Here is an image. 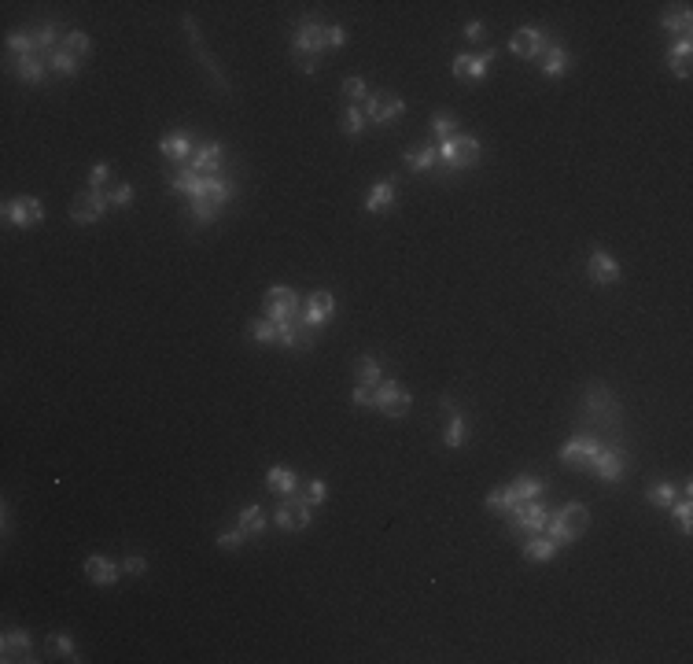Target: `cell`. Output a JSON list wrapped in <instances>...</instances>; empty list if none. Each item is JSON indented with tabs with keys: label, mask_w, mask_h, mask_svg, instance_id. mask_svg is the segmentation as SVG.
Listing matches in <instances>:
<instances>
[{
	"label": "cell",
	"mask_w": 693,
	"mask_h": 664,
	"mask_svg": "<svg viewBox=\"0 0 693 664\" xmlns=\"http://www.w3.org/2000/svg\"><path fill=\"white\" fill-rule=\"evenodd\" d=\"M266 484H270V491H277V495H292V491L299 487V484H295V473H292V469H284V465L270 469Z\"/></svg>",
	"instance_id": "cell-23"
},
{
	"label": "cell",
	"mask_w": 693,
	"mask_h": 664,
	"mask_svg": "<svg viewBox=\"0 0 693 664\" xmlns=\"http://www.w3.org/2000/svg\"><path fill=\"white\" fill-rule=\"evenodd\" d=\"M310 502H307V491H292V495L277 506V513H273V521H277V528H284V531H302L310 524Z\"/></svg>",
	"instance_id": "cell-3"
},
{
	"label": "cell",
	"mask_w": 693,
	"mask_h": 664,
	"mask_svg": "<svg viewBox=\"0 0 693 664\" xmlns=\"http://www.w3.org/2000/svg\"><path fill=\"white\" fill-rule=\"evenodd\" d=\"M465 439H468V424H465V417H461V414H453V417H450V424H446L443 443H446V446H461Z\"/></svg>",
	"instance_id": "cell-31"
},
{
	"label": "cell",
	"mask_w": 693,
	"mask_h": 664,
	"mask_svg": "<svg viewBox=\"0 0 693 664\" xmlns=\"http://www.w3.org/2000/svg\"><path fill=\"white\" fill-rule=\"evenodd\" d=\"M439 159L450 170H461V166L480 163V141H476V137H450V141L439 144Z\"/></svg>",
	"instance_id": "cell-4"
},
{
	"label": "cell",
	"mask_w": 693,
	"mask_h": 664,
	"mask_svg": "<svg viewBox=\"0 0 693 664\" xmlns=\"http://www.w3.org/2000/svg\"><path fill=\"white\" fill-rule=\"evenodd\" d=\"M431 133H436L439 141H450L453 137V118L450 115H436V118H431Z\"/></svg>",
	"instance_id": "cell-42"
},
{
	"label": "cell",
	"mask_w": 693,
	"mask_h": 664,
	"mask_svg": "<svg viewBox=\"0 0 693 664\" xmlns=\"http://www.w3.org/2000/svg\"><path fill=\"white\" fill-rule=\"evenodd\" d=\"M343 130H346V133H361V130H365V111H358V107H346Z\"/></svg>",
	"instance_id": "cell-40"
},
{
	"label": "cell",
	"mask_w": 693,
	"mask_h": 664,
	"mask_svg": "<svg viewBox=\"0 0 693 664\" xmlns=\"http://www.w3.org/2000/svg\"><path fill=\"white\" fill-rule=\"evenodd\" d=\"M52 41H56V30H52V26H41V30L34 34V45H37L41 52H48V48H52Z\"/></svg>",
	"instance_id": "cell-45"
},
{
	"label": "cell",
	"mask_w": 693,
	"mask_h": 664,
	"mask_svg": "<svg viewBox=\"0 0 693 664\" xmlns=\"http://www.w3.org/2000/svg\"><path fill=\"white\" fill-rule=\"evenodd\" d=\"M332 310H336V299H332V292H314L307 303H302V314H307V321L314 329H321L324 321L332 317Z\"/></svg>",
	"instance_id": "cell-13"
},
{
	"label": "cell",
	"mask_w": 693,
	"mask_h": 664,
	"mask_svg": "<svg viewBox=\"0 0 693 664\" xmlns=\"http://www.w3.org/2000/svg\"><path fill=\"white\" fill-rule=\"evenodd\" d=\"M491 63H494V52H483V56H458V59H453V74H458V78H483Z\"/></svg>",
	"instance_id": "cell-17"
},
{
	"label": "cell",
	"mask_w": 693,
	"mask_h": 664,
	"mask_svg": "<svg viewBox=\"0 0 693 664\" xmlns=\"http://www.w3.org/2000/svg\"><path fill=\"white\" fill-rule=\"evenodd\" d=\"M324 495H329V487H324L321 480H310V487H307V502H310V506H321Z\"/></svg>",
	"instance_id": "cell-44"
},
{
	"label": "cell",
	"mask_w": 693,
	"mask_h": 664,
	"mask_svg": "<svg viewBox=\"0 0 693 664\" xmlns=\"http://www.w3.org/2000/svg\"><path fill=\"white\" fill-rule=\"evenodd\" d=\"M409 406H414V399H409V392L402 388V384L387 380V384H380V388H376V410L384 417H406Z\"/></svg>",
	"instance_id": "cell-7"
},
{
	"label": "cell",
	"mask_w": 693,
	"mask_h": 664,
	"mask_svg": "<svg viewBox=\"0 0 693 664\" xmlns=\"http://www.w3.org/2000/svg\"><path fill=\"white\" fill-rule=\"evenodd\" d=\"M0 653H4V660H34V657H30V638H26L23 631H4Z\"/></svg>",
	"instance_id": "cell-19"
},
{
	"label": "cell",
	"mask_w": 693,
	"mask_h": 664,
	"mask_svg": "<svg viewBox=\"0 0 693 664\" xmlns=\"http://www.w3.org/2000/svg\"><path fill=\"white\" fill-rule=\"evenodd\" d=\"M107 178H111V166H107V163H100V166H93V174H89V185L93 188H100Z\"/></svg>",
	"instance_id": "cell-52"
},
{
	"label": "cell",
	"mask_w": 693,
	"mask_h": 664,
	"mask_svg": "<svg viewBox=\"0 0 693 664\" xmlns=\"http://www.w3.org/2000/svg\"><path fill=\"white\" fill-rule=\"evenodd\" d=\"M52 646H56L63 657H67V660H78V653H74V642H71V638H63V635H59V638H52Z\"/></svg>",
	"instance_id": "cell-53"
},
{
	"label": "cell",
	"mask_w": 693,
	"mask_h": 664,
	"mask_svg": "<svg viewBox=\"0 0 693 664\" xmlns=\"http://www.w3.org/2000/svg\"><path fill=\"white\" fill-rule=\"evenodd\" d=\"M402 111H406V103H402L399 96H387V93H380V96H369V100H365V118H369V122H376V126H384V122L399 118Z\"/></svg>",
	"instance_id": "cell-10"
},
{
	"label": "cell",
	"mask_w": 693,
	"mask_h": 664,
	"mask_svg": "<svg viewBox=\"0 0 693 664\" xmlns=\"http://www.w3.org/2000/svg\"><path fill=\"white\" fill-rule=\"evenodd\" d=\"M406 163L414 166V170H428V166H436V163H439V148L431 144V148H417V152H406Z\"/></svg>",
	"instance_id": "cell-30"
},
{
	"label": "cell",
	"mask_w": 693,
	"mask_h": 664,
	"mask_svg": "<svg viewBox=\"0 0 693 664\" xmlns=\"http://www.w3.org/2000/svg\"><path fill=\"white\" fill-rule=\"evenodd\" d=\"M48 63H52V71H56V74H67V78H71V74H78V59H74L71 52H63V48H56V52L48 56Z\"/></svg>",
	"instance_id": "cell-33"
},
{
	"label": "cell",
	"mask_w": 693,
	"mask_h": 664,
	"mask_svg": "<svg viewBox=\"0 0 693 664\" xmlns=\"http://www.w3.org/2000/svg\"><path fill=\"white\" fill-rule=\"evenodd\" d=\"M590 469H594V473L601 476V480H620V473H623V458H620V451H605V446H601V451L590 458Z\"/></svg>",
	"instance_id": "cell-15"
},
{
	"label": "cell",
	"mask_w": 693,
	"mask_h": 664,
	"mask_svg": "<svg viewBox=\"0 0 693 664\" xmlns=\"http://www.w3.org/2000/svg\"><path fill=\"white\" fill-rule=\"evenodd\" d=\"M395 203V181H380L373 192H369V200H365V210H384V207H391Z\"/></svg>",
	"instance_id": "cell-24"
},
{
	"label": "cell",
	"mask_w": 693,
	"mask_h": 664,
	"mask_svg": "<svg viewBox=\"0 0 693 664\" xmlns=\"http://www.w3.org/2000/svg\"><path fill=\"white\" fill-rule=\"evenodd\" d=\"M587 524H590V513H587V506L568 502V506H565V509H560L557 517L550 521V543H553V546H560V543H572V539H579V535L587 531Z\"/></svg>",
	"instance_id": "cell-2"
},
{
	"label": "cell",
	"mask_w": 693,
	"mask_h": 664,
	"mask_svg": "<svg viewBox=\"0 0 693 664\" xmlns=\"http://www.w3.org/2000/svg\"><path fill=\"white\" fill-rule=\"evenodd\" d=\"M240 539H244L240 528H236V531H222V535H218V546H222V550H236V546H240Z\"/></svg>",
	"instance_id": "cell-50"
},
{
	"label": "cell",
	"mask_w": 693,
	"mask_h": 664,
	"mask_svg": "<svg viewBox=\"0 0 693 664\" xmlns=\"http://www.w3.org/2000/svg\"><path fill=\"white\" fill-rule=\"evenodd\" d=\"M207 196L222 207V203L232 196V185H229V181H222V178H207Z\"/></svg>",
	"instance_id": "cell-38"
},
{
	"label": "cell",
	"mask_w": 693,
	"mask_h": 664,
	"mask_svg": "<svg viewBox=\"0 0 693 664\" xmlns=\"http://www.w3.org/2000/svg\"><path fill=\"white\" fill-rule=\"evenodd\" d=\"M487 509H494V513H509V499H505V491H491V495H487Z\"/></svg>",
	"instance_id": "cell-46"
},
{
	"label": "cell",
	"mask_w": 693,
	"mask_h": 664,
	"mask_svg": "<svg viewBox=\"0 0 693 664\" xmlns=\"http://www.w3.org/2000/svg\"><path fill=\"white\" fill-rule=\"evenodd\" d=\"M509 48H513L516 56H524V59H538V56L546 52V34L538 30V26H524V30L513 34Z\"/></svg>",
	"instance_id": "cell-9"
},
{
	"label": "cell",
	"mask_w": 693,
	"mask_h": 664,
	"mask_svg": "<svg viewBox=\"0 0 693 664\" xmlns=\"http://www.w3.org/2000/svg\"><path fill=\"white\" fill-rule=\"evenodd\" d=\"M664 30H675V34H689V8L686 4H679V8H671V11H664Z\"/></svg>",
	"instance_id": "cell-29"
},
{
	"label": "cell",
	"mask_w": 693,
	"mask_h": 664,
	"mask_svg": "<svg viewBox=\"0 0 693 664\" xmlns=\"http://www.w3.org/2000/svg\"><path fill=\"white\" fill-rule=\"evenodd\" d=\"M4 214H8V222H11V225L30 229V225H37V222H41V200H34V196H19V200L4 203Z\"/></svg>",
	"instance_id": "cell-11"
},
{
	"label": "cell",
	"mask_w": 693,
	"mask_h": 664,
	"mask_svg": "<svg viewBox=\"0 0 693 664\" xmlns=\"http://www.w3.org/2000/svg\"><path fill=\"white\" fill-rule=\"evenodd\" d=\"M125 572H133V576H144V568H148V561L144 558H125V565H122Z\"/></svg>",
	"instance_id": "cell-55"
},
{
	"label": "cell",
	"mask_w": 693,
	"mask_h": 664,
	"mask_svg": "<svg viewBox=\"0 0 693 664\" xmlns=\"http://www.w3.org/2000/svg\"><path fill=\"white\" fill-rule=\"evenodd\" d=\"M192 155H196V159H192V166H196L200 170V174L207 178V174H214V170H218L222 166V144H203L200 148V152H192Z\"/></svg>",
	"instance_id": "cell-21"
},
{
	"label": "cell",
	"mask_w": 693,
	"mask_h": 664,
	"mask_svg": "<svg viewBox=\"0 0 693 664\" xmlns=\"http://www.w3.org/2000/svg\"><path fill=\"white\" fill-rule=\"evenodd\" d=\"M354 402L358 406H376V392L369 388V384H358V388H354Z\"/></svg>",
	"instance_id": "cell-48"
},
{
	"label": "cell",
	"mask_w": 693,
	"mask_h": 664,
	"mask_svg": "<svg viewBox=\"0 0 693 664\" xmlns=\"http://www.w3.org/2000/svg\"><path fill=\"white\" fill-rule=\"evenodd\" d=\"M15 67H19V78H23V81H41V78H45V59H41V56H19Z\"/></svg>",
	"instance_id": "cell-27"
},
{
	"label": "cell",
	"mask_w": 693,
	"mask_h": 664,
	"mask_svg": "<svg viewBox=\"0 0 693 664\" xmlns=\"http://www.w3.org/2000/svg\"><path fill=\"white\" fill-rule=\"evenodd\" d=\"M192 214H196V222H210L214 214H218V203H214V200L207 196V192H203V196L192 200Z\"/></svg>",
	"instance_id": "cell-37"
},
{
	"label": "cell",
	"mask_w": 693,
	"mask_h": 664,
	"mask_svg": "<svg viewBox=\"0 0 693 664\" xmlns=\"http://www.w3.org/2000/svg\"><path fill=\"white\" fill-rule=\"evenodd\" d=\"M601 451V446L590 439V436H579L572 443H565V451H560V461L565 465H590V458Z\"/></svg>",
	"instance_id": "cell-14"
},
{
	"label": "cell",
	"mask_w": 693,
	"mask_h": 664,
	"mask_svg": "<svg viewBox=\"0 0 693 664\" xmlns=\"http://www.w3.org/2000/svg\"><path fill=\"white\" fill-rule=\"evenodd\" d=\"M675 517L682 521V531H689V528H693V506H689V499H682V502L675 506Z\"/></svg>",
	"instance_id": "cell-47"
},
{
	"label": "cell",
	"mask_w": 693,
	"mask_h": 664,
	"mask_svg": "<svg viewBox=\"0 0 693 664\" xmlns=\"http://www.w3.org/2000/svg\"><path fill=\"white\" fill-rule=\"evenodd\" d=\"M129 200H133V188H129V185H118V188L111 192V203H115V207H125Z\"/></svg>",
	"instance_id": "cell-54"
},
{
	"label": "cell",
	"mask_w": 693,
	"mask_h": 664,
	"mask_svg": "<svg viewBox=\"0 0 693 664\" xmlns=\"http://www.w3.org/2000/svg\"><path fill=\"white\" fill-rule=\"evenodd\" d=\"M543 71H546L550 78H560V74L568 71V52L560 48V45L546 48V52H543Z\"/></svg>",
	"instance_id": "cell-26"
},
{
	"label": "cell",
	"mask_w": 693,
	"mask_h": 664,
	"mask_svg": "<svg viewBox=\"0 0 693 664\" xmlns=\"http://www.w3.org/2000/svg\"><path fill=\"white\" fill-rule=\"evenodd\" d=\"M590 410H594V414H605V410H609V395H605V388H590Z\"/></svg>",
	"instance_id": "cell-49"
},
{
	"label": "cell",
	"mask_w": 693,
	"mask_h": 664,
	"mask_svg": "<svg viewBox=\"0 0 693 664\" xmlns=\"http://www.w3.org/2000/svg\"><path fill=\"white\" fill-rule=\"evenodd\" d=\"M343 96H346V100H361V96H365V81H361V78H346V81H343Z\"/></svg>",
	"instance_id": "cell-43"
},
{
	"label": "cell",
	"mask_w": 693,
	"mask_h": 664,
	"mask_svg": "<svg viewBox=\"0 0 693 664\" xmlns=\"http://www.w3.org/2000/svg\"><path fill=\"white\" fill-rule=\"evenodd\" d=\"M465 34H468V41H480V34H483V23H468V26H465Z\"/></svg>",
	"instance_id": "cell-56"
},
{
	"label": "cell",
	"mask_w": 693,
	"mask_h": 664,
	"mask_svg": "<svg viewBox=\"0 0 693 664\" xmlns=\"http://www.w3.org/2000/svg\"><path fill=\"white\" fill-rule=\"evenodd\" d=\"M170 188L173 192H188V196L196 200V196H203V192H207V178L200 174L196 166H185L178 178H170Z\"/></svg>",
	"instance_id": "cell-16"
},
{
	"label": "cell",
	"mask_w": 693,
	"mask_h": 664,
	"mask_svg": "<svg viewBox=\"0 0 693 664\" xmlns=\"http://www.w3.org/2000/svg\"><path fill=\"white\" fill-rule=\"evenodd\" d=\"M645 499L653 506H675V487H671V484H653L645 491Z\"/></svg>",
	"instance_id": "cell-36"
},
{
	"label": "cell",
	"mask_w": 693,
	"mask_h": 664,
	"mask_svg": "<svg viewBox=\"0 0 693 664\" xmlns=\"http://www.w3.org/2000/svg\"><path fill=\"white\" fill-rule=\"evenodd\" d=\"M321 48H324V26H317L314 19H307V23L299 26L295 41H292V56L299 63V71L314 74L317 71V59H321Z\"/></svg>",
	"instance_id": "cell-1"
},
{
	"label": "cell",
	"mask_w": 693,
	"mask_h": 664,
	"mask_svg": "<svg viewBox=\"0 0 693 664\" xmlns=\"http://www.w3.org/2000/svg\"><path fill=\"white\" fill-rule=\"evenodd\" d=\"M59 48H63V52H71V56L78 59V56L89 52V37H85L81 30H71L67 37H63V45H59Z\"/></svg>",
	"instance_id": "cell-34"
},
{
	"label": "cell",
	"mask_w": 693,
	"mask_h": 664,
	"mask_svg": "<svg viewBox=\"0 0 693 664\" xmlns=\"http://www.w3.org/2000/svg\"><path fill=\"white\" fill-rule=\"evenodd\" d=\"M343 41H346V34L339 26H324V48H339Z\"/></svg>",
	"instance_id": "cell-51"
},
{
	"label": "cell",
	"mask_w": 693,
	"mask_h": 664,
	"mask_svg": "<svg viewBox=\"0 0 693 664\" xmlns=\"http://www.w3.org/2000/svg\"><path fill=\"white\" fill-rule=\"evenodd\" d=\"M538 495H543V480H535V476H524V480H516V484L505 487L509 509H516L520 502H531V499H538Z\"/></svg>",
	"instance_id": "cell-18"
},
{
	"label": "cell",
	"mask_w": 693,
	"mask_h": 664,
	"mask_svg": "<svg viewBox=\"0 0 693 664\" xmlns=\"http://www.w3.org/2000/svg\"><path fill=\"white\" fill-rule=\"evenodd\" d=\"M159 148H163V155H170V159H188L192 155V141L185 137V133H173V137H163L159 141Z\"/></svg>",
	"instance_id": "cell-25"
},
{
	"label": "cell",
	"mask_w": 693,
	"mask_h": 664,
	"mask_svg": "<svg viewBox=\"0 0 693 664\" xmlns=\"http://www.w3.org/2000/svg\"><path fill=\"white\" fill-rule=\"evenodd\" d=\"M8 48H11V52H23V56H34L37 45H34L30 34H11V37H8Z\"/></svg>",
	"instance_id": "cell-41"
},
{
	"label": "cell",
	"mask_w": 693,
	"mask_h": 664,
	"mask_svg": "<svg viewBox=\"0 0 693 664\" xmlns=\"http://www.w3.org/2000/svg\"><path fill=\"white\" fill-rule=\"evenodd\" d=\"M107 203H111V196H107L103 188H89V192H81V196H74L71 218L74 222H96L100 214L107 210Z\"/></svg>",
	"instance_id": "cell-8"
},
{
	"label": "cell",
	"mask_w": 693,
	"mask_h": 664,
	"mask_svg": "<svg viewBox=\"0 0 693 664\" xmlns=\"http://www.w3.org/2000/svg\"><path fill=\"white\" fill-rule=\"evenodd\" d=\"M587 273L594 285H616L620 281V262L612 259L609 251H594L590 262H587Z\"/></svg>",
	"instance_id": "cell-12"
},
{
	"label": "cell",
	"mask_w": 693,
	"mask_h": 664,
	"mask_svg": "<svg viewBox=\"0 0 693 664\" xmlns=\"http://www.w3.org/2000/svg\"><path fill=\"white\" fill-rule=\"evenodd\" d=\"M667 63H671V71H675L679 78H686L689 63H693V45H689V41H679V45L667 52Z\"/></svg>",
	"instance_id": "cell-22"
},
{
	"label": "cell",
	"mask_w": 693,
	"mask_h": 664,
	"mask_svg": "<svg viewBox=\"0 0 693 664\" xmlns=\"http://www.w3.org/2000/svg\"><path fill=\"white\" fill-rule=\"evenodd\" d=\"M553 553H557V546H553L550 539H531V543L524 546V558H528V561H550Z\"/></svg>",
	"instance_id": "cell-32"
},
{
	"label": "cell",
	"mask_w": 693,
	"mask_h": 664,
	"mask_svg": "<svg viewBox=\"0 0 693 664\" xmlns=\"http://www.w3.org/2000/svg\"><path fill=\"white\" fill-rule=\"evenodd\" d=\"M376 380H380V362L376 358H358V384L376 388Z\"/></svg>",
	"instance_id": "cell-35"
},
{
	"label": "cell",
	"mask_w": 693,
	"mask_h": 664,
	"mask_svg": "<svg viewBox=\"0 0 693 664\" xmlns=\"http://www.w3.org/2000/svg\"><path fill=\"white\" fill-rule=\"evenodd\" d=\"M299 295L288 288V285H273L266 292V317L273 321V325H284V321H292L299 314Z\"/></svg>",
	"instance_id": "cell-5"
},
{
	"label": "cell",
	"mask_w": 693,
	"mask_h": 664,
	"mask_svg": "<svg viewBox=\"0 0 693 664\" xmlns=\"http://www.w3.org/2000/svg\"><path fill=\"white\" fill-rule=\"evenodd\" d=\"M251 336L258 339V344H273L277 339V325L266 317V321H251Z\"/></svg>",
	"instance_id": "cell-39"
},
{
	"label": "cell",
	"mask_w": 693,
	"mask_h": 664,
	"mask_svg": "<svg viewBox=\"0 0 693 664\" xmlns=\"http://www.w3.org/2000/svg\"><path fill=\"white\" fill-rule=\"evenodd\" d=\"M240 531H244V535H262V531H266V517H262V509H258V506L240 509Z\"/></svg>",
	"instance_id": "cell-28"
},
{
	"label": "cell",
	"mask_w": 693,
	"mask_h": 664,
	"mask_svg": "<svg viewBox=\"0 0 693 664\" xmlns=\"http://www.w3.org/2000/svg\"><path fill=\"white\" fill-rule=\"evenodd\" d=\"M85 576H89L93 583H100V587H111L118 580V565H111L107 558H89V561H85Z\"/></svg>",
	"instance_id": "cell-20"
},
{
	"label": "cell",
	"mask_w": 693,
	"mask_h": 664,
	"mask_svg": "<svg viewBox=\"0 0 693 664\" xmlns=\"http://www.w3.org/2000/svg\"><path fill=\"white\" fill-rule=\"evenodd\" d=\"M546 528V506L531 499V502H520L516 509H509V531L513 535H524V531H543Z\"/></svg>",
	"instance_id": "cell-6"
}]
</instances>
